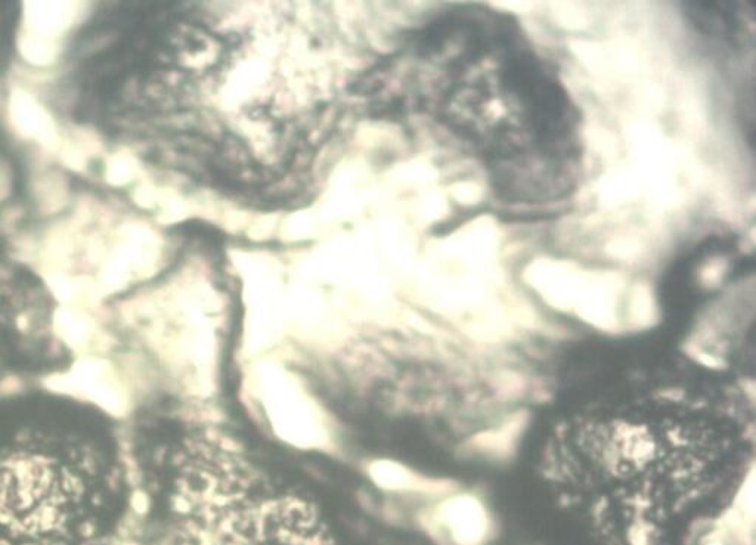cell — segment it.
Wrapping results in <instances>:
<instances>
[{"label":"cell","instance_id":"cell-2","mask_svg":"<svg viewBox=\"0 0 756 545\" xmlns=\"http://www.w3.org/2000/svg\"><path fill=\"white\" fill-rule=\"evenodd\" d=\"M253 390L275 435L299 448H324L330 442L327 417L305 385L283 365L260 362Z\"/></svg>","mask_w":756,"mask_h":545},{"label":"cell","instance_id":"cell-3","mask_svg":"<svg viewBox=\"0 0 756 545\" xmlns=\"http://www.w3.org/2000/svg\"><path fill=\"white\" fill-rule=\"evenodd\" d=\"M61 386H70L73 396L94 402L114 414H123L127 408L125 387L116 379L107 364L82 362L63 377Z\"/></svg>","mask_w":756,"mask_h":545},{"label":"cell","instance_id":"cell-4","mask_svg":"<svg viewBox=\"0 0 756 545\" xmlns=\"http://www.w3.org/2000/svg\"><path fill=\"white\" fill-rule=\"evenodd\" d=\"M368 475L384 491H405L412 488L414 478L405 467L389 460H378L368 467Z\"/></svg>","mask_w":756,"mask_h":545},{"label":"cell","instance_id":"cell-1","mask_svg":"<svg viewBox=\"0 0 756 545\" xmlns=\"http://www.w3.org/2000/svg\"><path fill=\"white\" fill-rule=\"evenodd\" d=\"M754 399L690 358L616 374L544 424L534 482L582 545H708L754 464Z\"/></svg>","mask_w":756,"mask_h":545}]
</instances>
